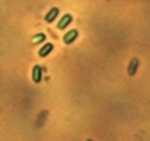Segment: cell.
Here are the masks:
<instances>
[{"instance_id":"obj_8","label":"cell","mask_w":150,"mask_h":141,"mask_svg":"<svg viewBox=\"0 0 150 141\" xmlns=\"http://www.w3.org/2000/svg\"><path fill=\"white\" fill-rule=\"evenodd\" d=\"M88 141H93V140H88Z\"/></svg>"},{"instance_id":"obj_4","label":"cell","mask_w":150,"mask_h":141,"mask_svg":"<svg viewBox=\"0 0 150 141\" xmlns=\"http://www.w3.org/2000/svg\"><path fill=\"white\" fill-rule=\"evenodd\" d=\"M52 49H54V46L51 44V42H47V44H44V46L39 49V57H46L47 54L52 52Z\"/></svg>"},{"instance_id":"obj_6","label":"cell","mask_w":150,"mask_h":141,"mask_svg":"<svg viewBox=\"0 0 150 141\" xmlns=\"http://www.w3.org/2000/svg\"><path fill=\"white\" fill-rule=\"evenodd\" d=\"M137 66H138V60L133 59V60H132V64H130V67H128V74H130V76H133V74H135Z\"/></svg>"},{"instance_id":"obj_7","label":"cell","mask_w":150,"mask_h":141,"mask_svg":"<svg viewBox=\"0 0 150 141\" xmlns=\"http://www.w3.org/2000/svg\"><path fill=\"white\" fill-rule=\"evenodd\" d=\"M44 39H46V35H44V34H37V37H34V42H42Z\"/></svg>"},{"instance_id":"obj_1","label":"cell","mask_w":150,"mask_h":141,"mask_svg":"<svg viewBox=\"0 0 150 141\" xmlns=\"http://www.w3.org/2000/svg\"><path fill=\"white\" fill-rule=\"evenodd\" d=\"M78 35H79L78 29H73V30L66 32V34H64V37H62V44H64V46H69V44H73V42L78 39Z\"/></svg>"},{"instance_id":"obj_3","label":"cell","mask_w":150,"mask_h":141,"mask_svg":"<svg viewBox=\"0 0 150 141\" xmlns=\"http://www.w3.org/2000/svg\"><path fill=\"white\" fill-rule=\"evenodd\" d=\"M57 15H59V8H57V7H52V8L46 13L44 20H46L47 24H51V22H54V20H56V17H57Z\"/></svg>"},{"instance_id":"obj_2","label":"cell","mask_w":150,"mask_h":141,"mask_svg":"<svg viewBox=\"0 0 150 141\" xmlns=\"http://www.w3.org/2000/svg\"><path fill=\"white\" fill-rule=\"evenodd\" d=\"M71 22H73V15H71V13H66V15H62L61 20L57 22V29H61L62 30V29H66Z\"/></svg>"},{"instance_id":"obj_5","label":"cell","mask_w":150,"mask_h":141,"mask_svg":"<svg viewBox=\"0 0 150 141\" xmlns=\"http://www.w3.org/2000/svg\"><path fill=\"white\" fill-rule=\"evenodd\" d=\"M42 71H41V67L39 66H34V69H32V81L34 82H41V79H42Z\"/></svg>"}]
</instances>
